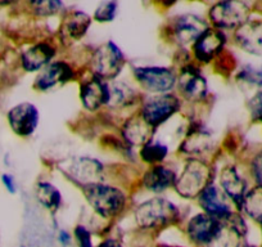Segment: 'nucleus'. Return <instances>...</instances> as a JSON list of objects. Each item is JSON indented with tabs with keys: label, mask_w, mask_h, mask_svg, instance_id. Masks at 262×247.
<instances>
[{
	"label": "nucleus",
	"mask_w": 262,
	"mask_h": 247,
	"mask_svg": "<svg viewBox=\"0 0 262 247\" xmlns=\"http://www.w3.org/2000/svg\"><path fill=\"white\" fill-rule=\"evenodd\" d=\"M81 190L88 203L103 219L117 218L127 205V197L121 188L103 181L90 184Z\"/></svg>",
	"instance_id": "obj_1"
},
{
	"label": "nucleus",
	"mask_w": 262,
	"mask_h": 247,
	"mask_svg": "<svg viewBox=\"0 0 262 247\" xmlns=\"http://www.w3.org/2000/svg\"><path fill=\"white\" fill-rule=\"evenodd\" d=\"M178 206L163 197H153L140 203L135 210V221L144 231H157L178 223Z\"/></svg>",
	"instance_id": "obj_2"
},
{
	"label": "nucleus",
	"mask_w": 262,
	"mask_h": 247,
	"mask_svg": "<svg viewBox=\"0 0 262 247\" xmlns=\"http://www.w3.org/2000/svg\"><path fill=\"white\" fill-rule=\"evenodd\" d=\"M213 183V169L210 163L198 157L186 161L183 171L173 186L179 196L184 198H198L206 188Z\"/></svg>",
	"instance_id": "obj_3"
},
{
	"label": "nucleus",
	"mask_w": 262,
	"mask_h": 247,
	"mask_svg": "<svg viewBox=\"0 0 262 247\" xmlns=\"http://www.w3.org/2000/svg\"><path fill=\"white\" fill-rule=\"evenodd\" d=\"M125 64L126 58L122 50L116 43L110 40L94 50L90 58V70L94 76L104 81H113L122 71Z\"/></svg>",
	"instance_id": "obj_4"
},
{
	"label": "nucleus",
	"mask_w": 262,
	"mask_h": 247,
	"mask_svg": "<svg viewBox=\"0 0 262 247\" xmlns=\"http://www.w3.org/2000/svg\"><path fill=\"white\" fill-rule=\"evenodd\" d=\"M251 16V7L244 2L229 0L213 4L208 11V18L217 30H234L246 24Z\"/></svg>",
	"instance_id": "obj_5"
},
{
	"label": "nucleus",
	"mask_w": 262,
	"mask_h": 247,
	"mask_svg": "<svg viewBox=\"0 0 262 247\" xmlns=\"http://www.w3.org/2000/svg\"><path fill=\"white\" fill-rule=\"evenodd\" d=\"M181 108V102L178 95L172 93L166 94H155L143 100L140 107V115L148 125L157 129L168 118L178 113Z\"/></svg>",
	"instance_id": "obj_6"
},
{
	"label": "nucleus",
	"mask_w": 262,
	"mask_h": 247,
	"mask_svg": "<svg viewBox=\"0 0 262 247\" xmlns=\"http://www.w3.org/2000/svg\"><path fill=\"white\" fill-rule=\"evenodd\" d=\"M134 77L143 89L155 94H166L178 84V75L167 67H135Z\"/></svg>",
	"instance_id": "obj_7"
},
{
	"label": "nucleus",
	"mask_w": 262,
	"mask_h": 247,
	"mask_svg": "<svg viewBox=\"0 0 262 247\" xmlns=\"http://www.w3.org/2000/svg\"><path fill=\"white\" fill-rule=\"evenodd\" d=\"M220 232L208 247H242L246 243L248 225L238 211H233L220 220Z\"/></svg>",
	"instance_id": "obj_8"
},
{
	"label": "nucleus",
	"mask_w": 262,
	"mask_h": 247,
	"mask_svg": "<svg viewBox=\"0 0 262 247\" xmlns=\"http://www.w3.org/2000/svg\"><path fill=\"white\" fill-rule=\"evenodd\" d=\"M176 85L181 95L189 102H202L208 94L207 80L195 65L188 64L181 67Z\"/></svg>",
	"instance_id": "obj_9"
},
{
	"label": "nucleus",
	"mask_w": 262,
	"mask_h": 247,
	"mask_svg": "<svg viewBox=\"0 0 262 247\" xmlns=\"http://www.w3.org/2000/svg\"><path fill=\"white\" fill-rule=\"evenodd\" d=\"M9 128L16 135L21 138L31 137L37 129L40 113L36 106L30 102H22L8 111Z\"/></svg>",
	"instance_id": "obj_10"
},
{
	"label": "nucleus",
	"mask_w": 262,
	"mask_h": 247,
	"mask_svg": "<svg viewBox=\"0 0 262 247\" xmlns=\"http://www.w3.org/2000/svg\"><path fill=\"white\" fill-rule=\"evenodd\" d=\"M220 220L205 213L196 214L186 224V237L195 246L208 247L220 232Z\"/></svg>",
	"instance_id": "obj_11"
},
{
	"label": "nucleus",
	"mask_w": 262,
	"mask_h": 247,
	"mask_svg": "<svg viewBox=\"0 0 262 247\" xmlns=\"http://www.w3.org/2000/svg\"><path fill=\"white\" fill-rule=\"evenodd\" d=\"M66 174L82 187L102 183L104 178V166L100 161L92 157H77L70 161Z\"/></svg>",
	"instance_id": "obj_12"
},
{
	"label": "nucleus",
	"mask_w": 262,
	"mask_h": 247,
	"mask_svg": "<svg viewBox=\"0 0 262 247\" xmlns=\"http://www.w3.org/2000/svg\"><path fill=\"white\" fill-rule=\"evenodd\" d=\"M74 67L66 60H53L41 71H39L35 79L34 88L39 92H48L57 85L66 84L75 79Z\"/></svg>",
	"instance_id": "obj_13"
},
{
	"label": "nucleus",
	"mask_w": 262,
	"mask_h": 247,
	"mask_svg": "<svg viewBox=\"0 0 262 247\" xmlns=\"http://www.w3.org/2000/svg\"><path fill=\"white\" fill-rule=\"evenodd\" d=\"M226 45V35L217 29H208L193 44V55L196 62L202 65L211 64L224 52Z\"/></svg>",
	"instance_id": "obj_14"
},
{
	"label": "nucleus",
	"mask_w": 262,
	"mask_h": 247,
	"mask_svg": "<svg viewBox=\"0 0 262 247\" xmlns=\"http://www.w3.org/2000/svg\"><path fill=\"white\" fill-rule=\"evenodd\" d=\"M208 29L207 21L202 17L191 13L181 14L172 22V36L180 45L194 44Z\"/></svg>",
	"instance_id": "obj_15"
},
{
	"label": "nucleus",
	"mask_w": 262,
	"mask_h": 247,
	"mask_svg": "<svg viewBox=\"0 0 262 247\" xmlns=\"http://www.w3.org/2000/svg\"><path fill=\"white\" fill-rule=\"evenodd\" d=\"M220 188L230 200V202L235 205L236 210L241 213L242 203L248 192V184L235 165H226L221 170Z\"/></svg>",
	"instance_id": "obj_16"
},
{
	"label": "nucleus",
	"mask_w": 262,
	"mask_h": 247,
	"mask_svg": "<svg viewBox=\"0 0 262 247\" xmlns=\"http://www.w3.org/2000/svg\"><path fill=\"white\" fill-rule=\"evenodd\" d=\"M80 99L85 110L95 112L108 102V83L92 75L80 84Z\"/></svg>",
	"instance_id": "obj_17"
},
{
	"label": "nucleus",
	"mask_w": 262,
	"mask_h": 247,
	"mask_svg": "<svg viewBox=\"0 0 262 247\" xmlns=\"http://www.w3.org/2000/svg\"><path fill=\"white\" fill-rule=\"evenodd\" d=\"M235 44L246 53L256 57L262 55V19L249 18L234 31Z\"/></svg>",
	"instance_id": "obj_18"
},
{
	"label": "nucleus",
	"mask_w": 262,
	"mask_h": 247,
	"mask_svg": "<svg viewBox=\"0 0 262 247\" xmlns=\"http://www.w3.org/2000/svg\"><path fill=\"white\" fill-rule=\"evenodd\" d=\"M198 203L202 208L203 213L213 218L221 219L226 218L229 214L233 213L230 206V200L225 196V193L219 188L216 184H210L198 197Z\"/></svg>",
	"instance_id": "obj_19"
},
{
	"label": "nucleus",
	"mask_w": 262,
	"mask_h": 247,
	"mask_svg": "<svg viewBox=\"0 0 262 247\" xmlns=\"http://www.w3.org/2000/svg\"><path fill=\"white\" fill-rule=\"evenodd\" d=\"M155 130L156 129H153L150 125L145 122L140 113H137L123 122L122 128H121V135H122L123 142L127 146L142 148L143 146L153 139Z\"/></svg>",
	"instance_id": "obj_20"
},
{
	"label": "nucleus",
	"mask_w": 262,
	"mask_h": 247,
	"mask_svg": "<svg viewBox=\"0 0 262 247\" xmlns=\"http://www.w3.org/2000/svg\"><path fill=\"white\" fill-rule=\"evenodd\" d=\"M57 54L55 47L52 43L40 42L27 48L21 54V66L26 72L41 71L45 66L53 62Z\"/></svg>",
	"instance_id": "obj_21"
},
{
	"label": "nucleus",
	"mask_w": 262,
	"mask_h": 247,
	"mask_svg": "<svg viewBox=\"0 0 262 247\" xmlns=\"http://www.w3.org/2000/svg\"><path fill=\"white\" fill-rule=\"evenodd\" d=\"M213 140L211 133L201 123H191L186 132L185 139L181 142L180 151L189 156H201L208 152Z\"/></svg>",
	"instance_id": "obj_22"
},
{
	"label": "nucleus",
	"mask_w": 262,
	"mask_h": 247,
	"mask_svg": "<svg viewBox=\"0 0 262 247\" xmlns=\"http://www.w3.org/2000/svg\"><path fill=\"white\" fill-rule=\"evenodd\" d=\"M92 26V17L82 11H72L66 14L60 25V37L64 42H77L86 35Z\"/></svg>",
	"instance_id": "obj_23"
},
{
	"label": "nucleus",
	"mask_w": 262,
	"mask_h": 247,
	"mask_svg": "<svg viewBox=\"0 0 262 247\" xmlns=\"http://www.w3.org/2000/svg\"><path fill=\"white\" fill-rule=\"evenodd\" d=\"M176 174L171 168L166 165L150 166L144 173L142 179L143 187L150 192L160 193L170 190L176 183Z\"/></svg>",
	"instance_id": "obj_24"
},
{
	"label": "nucleus",
	"mask_w": 262,
	"mask_h": 247,
	"mask_svg": "<svg viewBox=\"0 0 262 247\" xmlns=\"http://www.w3.org/2000/svg\"><path fill=\"white\" fill-rule=\"evenodd\" d=\"M135 100H137V93L125 81L108 83V107L126 108L134 105Z\"/></svg>",
	"instance_id": "obj_25"
},
{
	"label": "nucleus",
	"mask_w": 262,
	"mask_h": 247,
	"mask_svg": "<svg viewBox=\"0 0 262 247\" xmlns=\"http://www.w3.org/2000/svg\"><path fill=\"white\" fill-rule=\"evenodd\" d=\"M35 195L37 202L49 213H57L62 206V193L49 181H39L35 188Z\"/></svg>",
	"instance_id": "obj_26"
},
{
	"label": "nucleus",
	"mask_w": 262,
	"mask_h": 247,
	"mask_svg": "<svg viewBox=\"0 0 262 247\" xmlns=\"http://www.w3.org/2000/svg\"><path fill=\"white\" fill-rule=\"evenodd\" d=\"M241 213L262 228V187L254 186L249 188L242 203Z\"/></svg>",
	"instance_id": "obj_27"
},
{
	"label": "nucleus",
	"mask_w": 262,
	"mask_h": 247,
	"mask_svg": "<svg viewBox=\"0 0 262 247\" xmlns=\"http://www.w3.org/2000/svg\"><path fill=\"white\" fill-rule=\"evenodd\" d=\"M168 155V147L161 142H155V140H149L147 145L143 146L140 148L139 156L142 161L150 166L161 165L163 161L166 160Z\"/></svg>",
	"instance_id": "obj_28"
},
{
	"label": "nucleus",
	"mask_w": 262,
	"mask_h": 247,
	"mask_svg": "<svg viewBox=\"0 0 262 247\" xmlns=\"http://www.w3.org/2000/svg\"><path fill=\"white\" fill-rule=\"evenodd\" d=\"M239 84H243L249 88H262V66L254 67L247 65L235 76Z\"/></svg>",
	"instance_id": "obj_29"
},
{
	"label": "nucleus",
	"mask_w": 262,
	"mask_h": 247,
	"mask_svg": "<svg viewBox=\"0 0 262 247\" xmlns=\"http://www.w3.org/2000/svg\"><path fill=\"white\" fill-rule=\"evenodd\" d=\"M30 7L36 16L48 17L59 13L63 9V3L55 0H44V2H32L30 3Z\"/></svg>",
	"instance_id": "obj_30"
},
{
	"label": "nucleus",
	"mask_w": 262,
	"mask_h": 247,
	"mask_svg": "<svg viewBox=\"0 0 262 247\" xmlns=\"http://www.w3.org/2000/svg\"><path fill=\"white\" fill-rule=\"evenodd\" d=\"M118 3L117 2H103L97 7L94 12V19L99 24L112 22L117 14Z\"/></svg>",
	"instance_id": "obj_31"
},
{
	"label": "nucleus",
	"mask_w": 262,
	"mask_h": 247,
	"mask_svg": "<svg viewBox=\"0 0 262 247\" xmlns=\"http://www.w3.org/2000/svg\"><path fill=\"white\" fill-rule=\"evenodd\" d=\"M248 112L252 122L262 123V89L257 90L248 100Z\"/></svg>",
	"instance_id": "obj_32"
},
{
	"label": "nucleus",
	"mask_w": 262,
	"mask_h": 247,
	"mask_svg": "<svg viewBox=\"0 0 262 247\" xmlns=\"http://www.w3.org/2000/svg\"><path fill=\"white\" fill-rule=\"evenodd\" d=\"M74 237L79 247H95L94 243H93L92 232L82 224H79L74 229Z\"/></svg>",
	"instance_id": "obj_33"
},
{
	"label": "nucleus",
	"mask_w": 262,
	"mask_h": 247,
	"mask_svg": "<svg viewBox=\"0 0 262 247\" xmlns=\"http://www.w3.org/2000/svg\"><path fill=\"white\" fill-rule=\"evenodd\" d=\"M249 171L256 186L262 187V150L252 157L249 162Z\"/></svg>",
	"instance_id": "obj_34"
},
{
	"label": "nucleus",
	"mask_w": 262,
	"mask_h": 247,
	"mask_svg": "<svg viewBox=\"0 0 262 247\" xmlns=\"http://www.w3.org/2000/svg\"><path fill=\"white\" fill-rule=\"evenodd\" d=\"M2 183H3L4 188H6L11 195H14V193L17 192V184L13 175H11V174H3V175H2Z\"/></svg>",
	"instance_id": "obj_35"
},
{
	"label": "nucleus",
	"mask_w": 262,
	"mask_h": 247,
	"mask_svg": "<svg viewBox=\"0 0 262 247\" xmlns=\"http://www.w3.org/2000/svg\"><path fill=\"white\" fill-rule=\"evenodd\" d=\"M57 239H58V242H59V243L62 244L63 247H67V246H69V244H71L72 236L69 233V232L66 231V229H60V231L58 232Z\"/></svg>",
	"instance_id": "obj_36"
},
{
	"label": "nucleus",
	"mask_w": 262,
	"mask_h": 247,
	"mask_svg": "<svg viewBox=\"0 0 262 247\" xmlns=\"http://www.w3.org/2000/svg\"><path fill=\"white\" fill-rule=\"evenodd\" d=\"M97 247H125L122 244V242L118 241V239L112 238V237H108V238L103 239Z\"/></svg>",
	"instance_id": "obj_37"
},
{
	"label": "nucleus",
	"mask_w": 262,
	"mask_h": 247,
	"mask_svg": "<svg viewBox=\"0 0 262 247\" xmlns=\"http://www.w3.org/2000/svg\"><path fill=\"white\" fill-rule=\"evenodd\" d=\"M242 247H258V246H254V244H248V243H247V242H246V243H244Z\"/></svg>",
	"instance_id": "obj_38"
}]
</instances>
